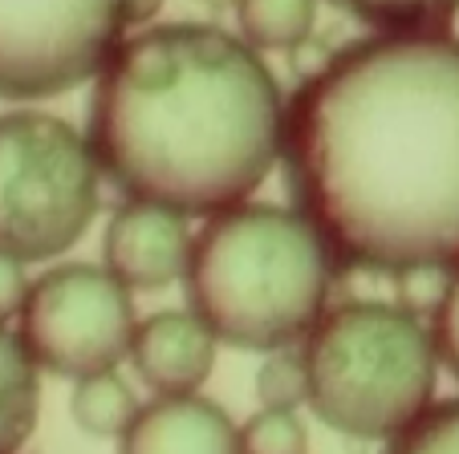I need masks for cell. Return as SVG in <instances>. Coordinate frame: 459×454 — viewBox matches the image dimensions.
<instances>
[{
	"label": "cell",
	"mask_w": 459,
	"mask_h": 454,
	"mask_svg": "<svg viewBox=\"0 0 459 454\" xmlns=\"http://www.w3.org/2000/svg\"><path fill=\"white\" fill-rule=\"evenodd\" d=\"M281 158L338 264L455 272L459 37L378 29L333 53L289 102Z\"/></svg>",
	"instance_id": "6da1fadb"
},
{
	"label": "cell",
	"mask_w": 459,
	"mask_h": 454,
	"mask_svg": "<svg viewBox=\"0 0 459 454\" xmlns=\"http://www.w3.org/2000/svg\"><path fill=\"white\" fill-rule=\"evenodd\" d=\"M289 102L244 37L155 25L122 37L94 78L90 146L130 199L183 215L248 203L285 155Z\"/></svg>",
	"instance_id": "7a4b0ae2"
},
{
	"label": "cell",
	"mask_w": 459,
	"mask_h": 454,
	"mask_svg": "<svg viewBox=\"0 0 459 454\" xmlns=\"http://www.w3.org/2000/svg\"><path fill=\"white\" fill-rule=\"evenodd\" d=\"M333 252L297 207L240 203L195 236L183 276L187 304L220 341L273 353L305 341L325 317Z\"/></svg>",
	"instance_id": "3957f363"
},
{
	"label": "cell",
	"mask_w": 459,
	"mask_h": 454,
	"mask_svg": "<svg viewBox=\"0 0 459 454\" xmlns=\"http://www.w3.org/2000/svg\"><path fill=\"white\" fill-rule=\"evenodd\" d=\"M309 406L330 430L390 442L415 426L435 398V333L399 304H342L305 337Z\"/></svg>",
	"instance_id": "277c9868"
},
{
	"label": "cell",
	"mask_w": 459,
	"mask_h": 454,
	"mask_svg": "<svg viewBox=\"0 0 459 454\" xmlns=\"http://www.w3.org/2000/svg\"><path fill=\"white\" fill-rule=\"evenodd\" d=\"M90 134L41 110L0 114V252L25 264L70 252L98 215Z\"/></svg>",
	"instance_id": "5b68a950"
},
{
	"label": "cell",
	"mask_w": 459,
	"mask_h": 454,
	"mask_svg": "<svg viewBox=\"0 0 459 454\" xmlns=\"http://www.w3.org/2000/svg\"><path fill=\"white\" fill-rule=\"evenodd\" d=\"M126 29V0H0V98L37 102L94 81Z\"/></svg>",
	"instance_id": "8992f818"
},
{
	"label": "cell",
	"mask_w": 459,
	"mask_h": 454,
	"mask_svg": "<svg viewBox=\"0 0 459 454\" xmlns=\"http://www.w3.org/2000/svg\"><path fill=\"white\" fill-rule=\"evenodd\" d=\"M21 341L41 369L57 377H90L118 369L139 333L134 292L94 264H65L37 276L21 309Z\"/></svg>",
	"instance_id": "52a82bcc"
},
{
	"label": "cell",
	"mask_w": 459,
	"mask_h": 454,
	"mask_svg": "<svg viewBox=\"0 0 459 454\" xmlns=\"http://www.w3.org/2000/svg\"><path fill=\"white\" fill-rule=\"evenodd\" d=\"M102 252H106V268L130 292H155L187 276L195 236H191L183 211L130 199L106 223Z\"/></svg>",
	"instance_id": "ba28073f"
},
{
	"label": "cell",
	"mask_w": 459,
	"mask_h": 454,
	"mask_svg": "<svg viewBox=\"0 0 459 454\" xmlns=\"http://www.w3.org/2000/svg\"><path fill=\"white\" fill-rule=\"evenodd\" d=\"M220 337L191 309L139 321L130 361L155 394H200L216 369Z\"/></svg>",
	"instance_id": "9c48e42d"
},
{
	"label": "cell",
	"mask_w": 459,
	"mask_h": 454,
	"mask_svg": "<svg viewBox=\"0 0 459 454\" xmlns=\"http://www.w3.org/2000/svg\"><path fill=\"white\" fill-rule=\"evenodd\" d=\"M118 454H240V426L200 394H159L118 438Z\"/></svg>",
	"instance_id": "30bf717a"
},
{
	"label": "cell",
	"mask_w": 459,
	"mask_h": 454,
	"mask_svg": "<svg viewBox=\"0 0 459 454\" xmlns=\"http://www.w3.org/2000/svg\"><path fill=\"white\" fill-rule=\"evenodd\" d=\"M41 410V365L21 333L0 325V454H17L29 442Z\"/></svg>",
	"instance_id": "8fae6325"
},
{
	"label": "cell",
	"mask_w": 459,
	"mask_h": 454,
	"mask_svg": "<svg viewBox=\"0 0 459 454\" xmlns=\"http://www.w3.org/2000/svg\"><path fill=\"white\" fill-rule=\"evenodd\" d=\"M139 410H143L139 398L118 377V369L90 373L74 381L70 414L82 434H90V438H122L130 430V422L139 418Z\"/></svg>",
	"instance_id": "7c38bea8"
},
{
	"label": "cell",
	"mask_w": 459,
	"mask_h": 454,
	"mask_svg": "<svg viewBox=\"0 0 459 454\" xmlns=\"http://www.w3.org/2000/svg\"><path fill=\"white\" fill-rule=\"evenodd\" d=\"M236 21L252 49H297L317 25V0H236Z\"/></svg>",
	"instance_id": "4fadbf2b"
},
{
	"label": "cell",
	"mask_w": 459,
	"mask_h": 454,
	"mask_svg": "<svg viewBox=\"0 0 459 454\" xmlns=\"http://www.w3.org/2000/svg\"><path fill=\"white\" fill-rule=\"evenodd\" d=\"M240 454H309V430L297 410L260 406L240 426Z\"/></svg>",
	"instance_id": "5bb4252c"
},
{
	"label": "cell",
	"mask_w": 459,
	"mask_h": 454,
	"mask_svg": "<svg viewBox=\"0 0 459 454\" xmlns=\"http://www.w3.org/2000/svg\"><path fill=\"white\" fill-rule=\"evenodd\" d=\"M374 29H439L443 17L459 9V0H333Z\"/></svg>",
	"instance_id": "9a60e30c"
},
{
	"label": "cell",
	"mask_w": 459,
	"mask_h": 454,
	"mask_svg": "<svg viewBox=\"0 0 459 454\" xmlns=\"http://www.w3.org/2000/svg\"><path fill=\"white\" fill-rule=\"evenodd\" d=\"M256 398L269 410H297L301 402H309V365H305V353L273 349L269 361L256 369Z\"/></svg>",
	"instance_id": "2e32d148"
},
{
	"label": "cell",
	"mask_w": 459,
	"mask_h": 454,
	"mask_svg": "<svg viewBox=\"0 0 459 454\" xmlns=\"http://www.w3.org/2000/svg\"><path fill=\"white\" fill-rule=\"evenodd\" d=\"M386 454H459V402L431 406L415 426L390 438Z\"/></svg>",
	"instance_id": "e0dca14e"
},
{
	"label": "cell",
	"mask_w": 459,
	"mask_h": 454,
	"mask_svg": "<svg viewBox=\"0 0 459 454\" xmlns=\"http://www.w3.org/2000/svg\"><path fill=\"white\" fill-rule=\"evenodd\" d=\"M435 349L439 361L459 377V268L447 276V288L439 292V309H435Z\"/></svg>",
	"instance_id": "ac0fdd59"
},
{
	"label": "cell",
	"mask_w": 459,
	"mask_h": 454,
	"mask_svg": "<svg viewBox=\"0 0 459 454\" xmlns=\"http://www.w3.org/2000/svg\"><path fill=\"white\" fill-rule=\"evenodd\" d=\"M29 288H33V280L25 276V260L0 252V325L9 317H21V309H25V300H29Z\"/></svg>",
	"instance_id": "d6986e66"
},
{
	"label": "cell",
	"mask_w": 459,
	"mask_h": 454,
	"mask_svg": "<svg viewBox=\"0 0 459 454\" xmlns=\"http://www.w3.org/2000/svg\"><path fill=\"white\" fill-rule=\"evenodd\" d=\"M163 0H126V25H147L159 17Z\"/></svg>",
	"instance_id": "ffe728a7"
}]
</instances>
